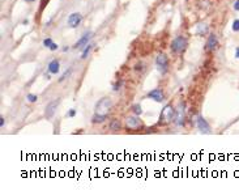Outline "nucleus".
<instances>
[{"instance_id": "obj_1", "label": "nucleus", "mask_w": 239, "mask_h": 195, "mask_svg": "<svg viewBox=\"0 0 239 195\" xmlns=\"http://www.w3.org/2000/svg\"><path fill=\"white\" fill-rule=\"evenodd\" d=\"M174 118H175V109L169 103L161 110V114H159V124H169L174 121Z\"/></svg>"}, {"instance_id": "obj_2", "label": "nucleus", "mask_w": 239, "mask_h": 195, "mask_svg": "<svg viewBox=\"0 0 239 195\" xmlns=\"http://www.w3.org/2000/svg\"><path fill=\"white\" fill-rule=\"evenodd\" d=\"M187 46H188L187 38L183 35H179L171 42V51L174 54H183L187 49Z\"/></svg>"}, {"instance_id": "obj_3", "label": "nucleus", "mask_w": 239, "mask_h": 195, "mask_svg": "<svg viewBox=\"0 0 239 195\" xmlns=\"http://www.w3.org/2000/svg\"><path fill=\"white\" fill-rule=\"evenodd\" d=\"M111 108H112V101L110 98H107V97H103L96 105V113L101 115H107L110 113Z\"/></svg>"}, {"instance_id": "obj_4", "label": "nucleus", "mask_w": 239, "mask_h": 195, "mask_svg": "<svg viewBox=\"0 0 239 195\" xmlns=\"http://www.w3.org/2000/svg\"><path fill=\"white\" fill-rule=\"evenodd\" d=\"M156 64H157L158 71L162 75L167 73V71H169V58H167L166 54H163V52L162 54H159L157 56V59H156Z\"/></svg>"}, {"instance_id": "obj_5", "label": "nucleus", "mask_w": 239, "mask_h": 195, "mask_svg": "<svg viewBox=\"0 0 239 195\" xmlns=\"http://www.w3.org/2000/svg\"><path fill=\"white\" fill-rule=\"evenodd\" d=\"M174 122H175L177 126H184V122H186V105H184V102H180L178 109L175 110Z\"/></svg>"}, {"instance_id": "obj_6", "label": "nucleus", "mask_w": 239, "mask_h": 195, "mask_svg": "<svg viewBox=\"0 0 239 195\" xmlns=\"http://www.w3.org/2000/svg\"><path fill=\"white\" fill-rule=\"evenodd\" d=\"M126 126L129 130H137L142 126V122L139 119V115H129L126 118Z\"/></svg>"}, {"instance_id": "obj_7", "label": "nucleus", "mask_w": 239, "mask_h": 195, "mask_svg": "<svg viewBox=\"0 0 239 195\" xmlns=\"http://www.w3.org/2000/svg\"><path fill=\"white\" fill-rule=\"evenodd\" d=\"M59 103H60V100L57 98V100L51 101V102H50V103L47 105L46 109H45V117H46V119H51V118L55 115V113H56V108L59 106Z\"/></svg>"}, {"instance_id": "obj_8", "label": "nucleus", "mask_w": 239, "mask_h": 195, "mask_svg": "<svg viewBox=\"0 0 239 195\" xmlns=\"http://www.w3.org/2000/svg\"><path fill=\"white\" fill-rule=\"evenodd\" d=\"M196 127H197V130L200 132H202V134H211V126H209V123L202 118V115L196 117Z\"/></svg>"}, {"instance_id": "obj_9", "label": "nucleus", "mask_w": 239, "mask_h": 195, "mask_svg": "<svg viewBox=\"0 0 239 195\" xmlns=\"http://www.w3.org/2000/svg\"><path fill=\"white\" fill-rule=\"evenodd\" d=\"M81 21H82V16H81V13H78V12L71 13L68 16V18H67V22H68L69 28H77L80 24H81Z\"/></svg>"}, {"instance_id": "obj_10", "label": "nucleus", "mask_w": 239, "mask_h": 195, "mask_svg": "<svg viewBox=\"0 0 239 195\" xmlns=\"http://www.w3.org/2000/svg\"><path fill=\"white\" fill-rule=\"evenodd\" d=\"M93 37V33L92 32H88V33H85L81 38H80L76 43H75V49H85L86 46L89 45V41H90V38Z\"/></svg>"}, {"instance_id": "obj_11", "label": "nucleus", "mask_w": 239, "mask_h": 195, "mask_svg": "<svg viewBox=\"0 0 239 195\" xmlns=\"http://www.w3.org/2000/svg\"><path fill=\"white\" fill-rule=\"evenodd\" d=\"M148 97H149V98H152V100H154L156 102H162L165 100L162 89H159V88H154L153 91H150L148 93Z\"/></svg>"}, {"instance_id": "obj_12", "label": "nucleus", "mask_w": 239, "mask_h": 195, "mask_svg": "<svg viewBox=\"0 0 239 195\" xmlns=\"http://www.w3.org/2000/svg\"><path fill=\"white\" fill-rule=\"evenodd\" d=\"M217 46H218V38L216 34H211L208 37L207 43H205V50L207 51H213Z\"/></svg>"}, {"instance_id": "obj_13", "label": "nucleus", "mask_w": 239, "mask_h": 195, "mask_svg": "<svg viewBox=\"0 0 239 195\" xmlns=\"http://www.w3.org/2000/svg\"><path fill=\"white\" fill-rule=\"evenodd\" d=\"M59 71H60V63H59V61L54 59V61H51V62L48 63V73L56 75V73H59Z\"/></svg>"}, {"instance_id": "obj_14", "label": "nucleus", "mask_w": 239, "mask_h": 195, "mask_svg": "<svg viewBox=\"0 0 239 195\" xmlns=\"http://www.w3.org/2000/svg\"><path fill=\"white\" fill-rule=\"evenodd\" d=\"M208 32H209V28H208L207 24H204V22H200V24H197L196 29H195V33H196V35H205Z\"/></svg>"}, {"instance_id": "obj_15", "label": "nucleus", "mask_w": 239, "mask_h": 195, "mask_svg": "<svg viewBox=\"0 0 239 195\" xmlns=\"http://www.w3.org/2000/svg\"><path fill=\"white\" fill-rule=\"evenodd\" d=\"M43 46L45 47H47V49H50L51 51H55V50H57L59 49V46L51 40V38H46V40H43Z\"/></svg>"}, {"instance_id": "obj_16", "label": "nucleus", "mask_w": 239, "mask_h": 195, "mask_svg": "<svg viewBox=\"0 0 239 195\" xmlns=\"http://www.w3.org/2000/svg\"><path fill=\"white\" fill-rule=\"evenodd\" d=\"M106 118H107V115H101V114L96 113L92 118V123H102L106 121Z\"/></svg>"}, {"instance_id": "obj_17", "label": "nucleus", "mask_w": 239, "mask_h": 195, "mask_svg": "<svg viewBox=\"0 0 239 195\" xmlns=\"http://www.w3.org/2000/svg\"><path fill=\"white\" fill-rule=\"evenodd\" d=\"M92 49H93V43H89L88 46H86V47L84 49L82 54H81V59H85V58H88V55H89V52L92 51Z\"/></svg>"}, {"instance_id": "obj_18", "label": "nucleus", "mask_w": 239, "mask_h": 195, "mask_svg": "<svg viewBox=\"0 0 239 195\" xmlns=\"http://www.w3.org/2000/svg\"><path fill=\"white\" fill-rule=\"evenodd\" d=\"M132 111H133L135 115H141L142 114V109H141V106H140L139 103L132 105Z\"/></svg>"}, {"instance_id": "obj_19", "label": "nucleus", "mask_w": 239, "mask_h": 195, "mask_svg": "<svg viewBox=\"0 0 239 195\" xmlns=\"http://www.w3.org/2000/svg\"><path fill=\"white\" fill-rule=\"evenodd\" d=\"M110 129H111V130H114V131L120 130V122L118 121V119H114V121L110 123Z\"/></svg>"}, {"instance_id": "obj_20", "label": "nucleus", "mask_w": 239, "mask_h": 195, "mask_svg": "<svg viewBox=\"0 0 239 195\" xmlns=\"http://www.w3.org/2000/svg\"><path fill=\"white\" fill-rule=\"evenodd\" d=\"M231 29H233V32H235V33H238V32H239V18H237V20H234V21H233V25H231Z\"/></svg>"}, {"instance_id": "obj_21", "label": "nucleus", "mask_w": 239, "mask_h": 195, "mask_svg": "<svg viewBox=\"0 0 239 195\" xmlns=\"http://www.w3.org/2000/svg\"><path fill=\"white\" fill-rule=\"evenodd\" d=\"M26 98H27V101H29V102H37L38 97L35 96V94H33V93H29V94L26 96Z\"/></svg>"}, {"instance_id": "obj_22", "label": "nucleus", "mask_w": 239, "mask_h": 195, "mask_svg": "<svg viewBox=\"0 0 239 195\" xmlns=\"http://www.w3.org/2000/svg\"><path fill=\"white\" fill-rule=\"evenodd\" d=\"M122 85H123V81L122 80H118L117 82H115V84H114V91H119V89L122 88Z\"/></svg>"}, {"instance_id": "obj_23", "label": "nucleus", "mask_w": 239, "mask_h": 195, "mask_svg": "<svg viewBox=\"0 0 239 195\" xmlns=\"http://www.w3.org/2000/svg\"><path fill=\"white\" fill-rule=\"evenodd\" d=\"M48 2H50V0H41V7H39V13L43 11V9H45V7L48 4Z\"/></svg>"}, {"instance_id": "obj_24", "label": "nucleus", "mask_w": 239, "mask_h": 195, "mask_svg": "<svg viewBox=\"0 0 239 195\" xmlns=\"http://www.w3.org/2000/svg\"><path fill=\"white\" fill-rule=\"evenodd\" d=\"M135 70H136V71H140V72H142L144 70H145V67H144V63H137V64H136V67H135Z\"/></svg>"}, {"instance_id": "obj_25", "label": "nucleus", "mask_w": 239, "mask_h": 195, "mask_svg": "<svg viewBox=\"0 0 239 195\" xmlns=\"http://www.w3.org/2000/svg\"><path fill=\"white\" fill-rule=\"evenodd\" d=\"M69 75H71V70L66 71V72H64V73L62 75V77H59V81H63V80H66V79L69 76Z\"/></svg>"}, {"instance_id": "obj_26", "label": "nucleus", "mask_w": 239, "mask_h": 195, "mask_svg": "<svg viewBox=\"0 0 239 195\" xmlns=\"http://www.w3.org/2000/svg\"><path fill=\"white\" fill-rule=\"evenodd\" d=\"M233 8L235 12H239V0H235L234 4H233Z\"/></svg>"}, {"instance_id": "obj_27", "label": "nucleus", "mask_w": 239, "mask_h": 195, "mask_svg": "<svg viewBox=\"0 0 239 195\" xmlns=\"http://www.w3.org/2000/svg\"><path fill=\"white\" fill-rule=\"evenodd\" d=\"M75 115H76V110H75V109H71V110L68 111V117H69V118H73Z\"/></svg>"}, {"instance_id": "obj_28", "label": "nucleus", "mask_w": 239, "mask_h": 195, "mask_svg": "<svg viewBox=\"0 0 239 195\" xmlns=\"http://www.w3.org/2000/svg\"><path fill=\"white\" fill-rule=\"evenodd\" d=\"M4 124H5V121H4V117H0V127H4Z\"/></svg>"}, {"instance_id": "obj_29", "label": "nucleus", "mask_w": 239, "mask_h": 195, "mask_svg": "<svg viewBox=\"0 0 239 195\" xmlns=\"http://www.w3.org/2000/svg\"><path fill=\"white\" fill-rule=\"evenodd\" d=\"M235 58H237V59H239V46H237V47H235Z\"/></svg>"}, {"instance_id": "obj_30", "label": "nucleus", "mask_w": 239, "mask_h": 195, "mask_svg": "<svg viewBox=\"0 0 239 195\" xmlns=\"http://www.w3.org/2000/svg\"><path fill=\"white\" fill-rule=\"evenodd\" d=\"M26 3H33V2H35V0H25Z\"/></svg>"}]
</instances>
